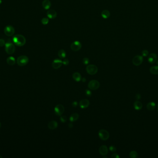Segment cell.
<instances>
[{
  "instance_id": "obj_18",
  "label": "cell",
  "mask_w": 158,
  "mask_h": 158,
  "mask_svg": "<svg viewBox=\"0 0 158 158\" xmlns=\"http://www.w3.org/2000/svg\"><path fill=\"white\" fill-rule=\"evenodd\" d=\"M134 107L135 110H140L143 107L142 103L139 101H135L134 103Z\"/></svg>"
},
{
  "instance_id": "obj_12",
  "label": "cell",
  "mask_w": 158,
  "mask_h": 158,
  "mask_svg": "<svg viewBox=\"0 0 158 158\" xmlns=\"http://www.w3.org/2000/svg\"><path fill=\"white\" fill-rule=\"evenodd\" d=\"M157 59V55L154 53H151L149 57H148V61L149 63L151 64H153L154 63H155Z\"/></svg>"
},
{
  "instance_id": "obj_10",
  "label": "cell",
  "mask_w": 158,
  "mask_h": 158,
  "mask_svg": "<svg viewBox=\"0 0 158 158\" xmlns=\"http://www.w3.org/2000/svg\"><path fill=\"white\" fill-rule=\"evenodd\" d=\"M143 61V56L137 55L134 57L132 60L133 64L135 66H139L140 65Z\"/></svg>"
},
{
  "instance_id": "obj_38",
  "label": "cell",
  "mask_w": 158,
  "mask_h": 158,
  "mask_svg": "<svg viewBox=\"0 0 158 158\" xmlns=\"http://www.w3.org/2000/svg\"><path fill=\"white\" fill-rule=\"evenodd\" d=\"M68 127L70 128H72L73 127V124L72 123H69L68 124Z\"/></svg>"
},
{
  "instance_id": "obj_30",
  "label": "cell",
  "mask_w": 158,
  "mask_h": 158,
  "mask_svg": "<svg viewBox=\"0 0 158 158\" xmlns=\"http://www.w3.org/2000/svg\"><path fill=\"white\" fill-rule=\"evenodd\" d=\"M5 41L3 39L0 38V47H3L4 46H5Z\"/></svg>"
},
{
  "instance_id": "obj_3",
  "label": "cell",
  "mask_w": 158,
  "mask_h": 158,
  "mask_svg": "<svg viewBox=\"0 0 158 158\" xmlns=\"http://www.w3.org/2000/svg\"><path fill=\"white\" fill-rule=\"evenodd\" d=\"M5 51L9 55L13 54L15 50V47L14 45L10 42H8L5 44Z\"/></svg>"
},
{
  "instance_id": "obj_32",
  "label": "cell",
  "mask_w": 158,
  "mask_h": 158,
  "mask_svg": "<svg viewBox=\"0 0 158 158\" xmlns=\"http://www.w3.org/2000/svg\"><path fill=\"white\" fill-rule=\"evenodd\" d=\"M67 120V118L66 116H62L60 117V120L62 122H65Z\"/></svg>"
},
{
  "instance_id": "obj_9",
  "label": "cell",
  "mask_w": 158,
  "mask_h": 158,
  "mask_svg": "<svg viewBox=\"0 0 158 158\" xmlns=\"http://www.w3.org/2000/svg\"><path fill=\"white\" fill-rule=\"evenodd\" d=\"M54 111L56 115L58 116L62 115L64 112V107L62 104H58L55 107Z\"/></svg>"
},
{
  "instance_id": "obj_36",
  "label": "cell",
  "mask_w": 158,
  "mask_h": 158,
  "mask_svg": "<svg viewBox=\"0 0 158 158\" xmlns=\"http://www.w3.org/2000/svg\"><path fill=\"white\" fill-rule=\"evenodd\" d=\"M135 98H136V99H137L138 100H140L141 98V95H140V94H136V96H135Z\"/></svg>"
},
{
  "instance_id": "obj_40",
  "label": "cell",
  "mask_w": 158,
  "mask_h": 158,
  "mask_svg": "<svg viewBox=\"0 0 158 158\" xmlns=\"http://www.w3.org/2000/svg\"><path fill=\"white\" fill-rule=\"evenodd\" d=\"M1 127V123H0V129Z\"/></svg>"
},
{
  "instance_id": "obj_26",
  "label": "cell",
  "mask_w": 158,
  "mask_h": 158,
  "mask_svg": "<svg viewBox=\"0 0 158 158\" xmlns=\"http://www.w3.org/2000/svg\"><path fill=\"white\" fill-rule=\"evenodd\" d=\"M130 156L131 158H136L138 157V154L135 151H132L130 153Z\"/></svg>"
},
{
  "instance_id": "obj_1",
  "label": "cell",
  "mask_w": 158,
  "mask_h": 158,
  "mask_svg": "<svg viewBox=\"0 0 158 158\" xmlns=\"http://www.w3.org/2000/svg\"><path fill=\"white\" fill-rule=\"evenodd\" d=\"M13 41L14 44L18 47L24 46L26 43V38L21 34H17L14 35L13 38Z\"/></svg>"
},
{
  "instance_id": "obj_4",
  "label": "cell",
  "mask_w": 158,
  "mask_h": 158,
  "mask_svg": "<svg viewBox=\"0 0 158 158\" xmlns=\"http://www.w3.org/2000/svg\"><path fill=\"white\" fill-rule=\"evenodd\" d=\"M86 71L89 74L93 75L96 74L98 71V68L97 66L94 65H89L86 67Z\"/></svg>"
},
{
  "instance_id": "obj_24",
  "label": "cell",
  "mask_w": 158,
  "mask_h": 158,
  "mask_svg": "<svg viewBox=\"0 0 158 158\" xmlns=\"http://www.w3.org/2000/svg\"><path fill=\"white\" fill-rule=\"evenodd\" d=\"M58 55L59 57L62 59L66 57V53L63 49H61L58 51Z\"/></svg>"
},
{
  "instance_id": "obj_21",
  "label": "cell",
  "mask_w": 158,
  "mask_h": 158,
  "mask_svg": "<svg viewBox=\"0 0 158 158\" xmlns=\"http://www.w3.org/2000/svg\"><path fill=\"white\" fill-rule=\"evenodd\" d=\"M16 61L14 57L11 56L7 59V63L9 65H14L15 64Z\"/></svg>"
},
{
  "instance_id": "obj_19",
  "label": "cell",
  "mask_w": 158,
  "mask_h": 158,
  "mask_svg": "<svg viewBox=\"0 0 158 158\" xmlns=\"http://www.w3.org/2000/svg\"><path fill=\"white\" fill-rule=\"evenodd\" d=\"M101 15L103 19H107L110 17L111 15V13L109 10H104L102 12Z\"/></svg>"
},
{
  "instance_id": "obj_20",
  "label": "cell",
  "mask_w": 158,
  "mask_h": 158,
  "mask_svg": "<svg viewBox=\"0 0 158 158\" xmlns=\"http://www.w3.org/2000/svg\"><path fill=\"white\" fill-rule=\"evenodd\" d=\"M72 76H73V78L74 79V80L76 82H80L81 80V74L78 72H76L74 73Z\"/></svg>"
},
{
  "instance_id": "obj_33",
  "label": "cell",
  "mask_w": 158,
  "mask_h": 158,
  "mask_svg": "<svg viewBox=\"0 0 158 158\" xmlns=\"http://www.w3.org/2000/svg\"><path fill=\"white\" fill-rule=\"evenodd\" d=\"M109 149H110V150L111 152H113L116 151V150H117L116 148L114 146H110V148H109Z\"/></svg>"
},
{
  "instance_id": "obj_35",
  "label": "cell",
  "mask_w": 158,
  "mask_h": 158,
  "mask_svg": "<svg viewBox=\"0 0 158 158\" xmlns=\"http://www.w3.org/2000/svg\"><path fill=\"white\" fill-rule=\"evenodd\" d=\"M112 158H119L120 157L118 155V154H117V153H114L112 155Z\"/></svg>"
},
{
  "instance_id": "obj_17",
  "label": "cell",
  "mask_w": 158,
  "mask_h": 158,
  "mask_svg": "<svg viewBox=\"0 0 158 158\" xmlns=\"http://www.w3.org/2000/svg\"><path fill=\"white\" fill-rule=\"evenodd\" d=\"M48 127L50 129H55L58 127V123L55 121H51L49 123Z\"/></svg>"
},
{
  "instance_id": "obj_16",
  "label": "cell",
  "mask_w": 158,
  "mask_h": 158,
  "mask_svg": "<svg viewBox=\"0 0 158 158\" xmlns=\"http://www.w3.org/2000/svg\"><path fill=\"white\" fill-rule=\"evenodd\" d=\"M51 6V2L49 0H44L42 2V7L45 10H49Z\"/></svg>"
},
{
  "instance_id": "obj_34",
  "label": "cell",
  "mask_w": 158,
  "mask_h": 158,
  "mask_svg": "<svg viewBox=\"0 0 158 158\" xmlns=\"http://www.w3.org/2000/svg\"><path fill=\"white\" fill-rule=\"evenodd\" d=\"M69 60L68 59H65L63 61V64L64 65H68L69 64Z\"/></svg>"
},
{
  "instance_id": "obj_11",
  "label": "cell",
  "mask_w": 158,
  "mask_h": 158,
  "mask_svg": "<svg viewBox=\"0 0 158 158\" xmlns=\"http://www.w3.org/2000/svg\"><path fill=\"white\" fill-rule=\"evenodd\" d=\"M63 61L60 59H55L52 63V66L55 69L60 68L63 65Z\"/></svg>"
},
{
  "instance_id": "obj_29",
  "label": "cell",
  "mask_w": 158,
  "mask_h": 158,
  "mask_svg": "<svg viewBox=\"0 0 158 158\" xmlns=\"http://www.w3.org/2000/svg\"><path fill=\"white\" fill-rule=\"evenodd\" d=\"M149 51L147 50H144L142 52V55L143 57H147L149 55Z\"/></svg>"
},
{
  "instance_id": "obj_27",
  "label": "cell",
  "mask_w": 158,
  "mask_h": 158,
  "mask_svg": "<svg viewBox=\"0 0 158 158\" xmlns=\"http://www.w3.org/2000/svg\"><path fill=\"white\" fill-rule=\"evenodd\" d=\"M49 19L48 18H43L41 20L42 23L44 25H47L49 23Z\"/></svg>"
},
{
  "instance_id": "obj_37",
  "label": "cell",
  "mask_w": 158,
  "mask_h": 158,
  "mask_svg": "<svg viewBox=\"0 0 158 158\" xmlns=\"http://www.w3.org/2000/svg\"><path fill=\"white\" fill-rule=\"evenodd\" d=\"M72 105L74 107H76L78 105V102H77L76 101H74V102H72Z\"/></svg>"
},
{
  "instance_id": "obj_8",
  "label": "cell",
  "mask_w": 158,
  "mask_h": 158,
  "mask_svg": "<svg viewBox=\"0 0 158 158\" xmlns=\"http://www.w3.org/2000/svg\"><path fill=\"white\" fill-rule=\"evenodd\" d=\"M82 47V45L81 43L78 40H76L74 41V42H73L70 46V48L71 49L74 51V52H77L79 51Z\"/></svg>"
},
{
  "instance_id": "obj_14",
  "label": "cell",
  "mask_w": 158,
  "mask_h": 158,
  "mask_svg": "<svg viewBox=\"0 0 158 158\" xmlns=\"http://www.w3.org/2000/svg\"><path fill=\"white\" fill-rule=\"evenodd\" d=\"M90 104V102L86 99H84L81 100L79 103L80 107L81 109H86L87 108Z\"/></svg>"
},
{
  "instance_id": "obj_28",
  "label": "cell",
  "mask_w": 158,
  "mask_h": 158,
  "mask_svg": "<svg viewBox=\"0 0 158 158\" xmlns=\"http://www.w3.org/2000/svg\"><path fill=\"white\" fill-rule=\"evenodd\" d=\"M89 59L87 57H84L82 60V63L85 65H87L89 63Z\"/></svg>"
},
{
  "instance_id": "obj_22",
  "label": "cell",
  "mask_w": 158,
  "mask_h": 158,
  "mask_svg": "<svg viewBox=\"0 0 158 158\" xmlns=\"http://www.w3.org/2000/svg\"><path fill=\"white\" fill-rule=\"evenodd\" d=\"M156 107V104L153 102H151L148 103L147 105V108L149 110H153Z\"/></svg>"
},
{
  "instance_id": "obj_41",
  "label": "cell",
  "mask_w": 158,
  "mask_h": 158,
  "mask_svg": "<svg viewBox=\"0 0 158 158\" xmlns=\"http://www.w3.org/2000/svg\"><path fill=\"white\" fill-rule=\"evenodd\" d=\"M2 3V0H0V4H1V3Z\"/></svg>"
},
{
  "instance_id": "obj_39",
  "label": "cell",
  "mask_w": 158,
  "mask_h": 158,
  "mask_svg": "<svg viewBox=\"0 0 158 158\" xmlns=\"http://www.w3.org/2000/svg\"><path fill=\"white\" fill-rule=\"evenodd\" d=\"M81 80H82V81L83 82H85L86 81V79L85 77H83V78H81Z\"/></svg>"
},
{
  "instance_id": "obj_2",
  "label": "cell",
  "mask_w": 158,
  "mask_h": 158,
  "mask_svg": "<svg viewBox=\"0 0 158 158\" xmlns=\"http://www.w3.org/2000/svg\"><path fill=\"white\" fill-rule=\"evenodd\" d=\"M17 63L20 66H23L27 65L29 62L28 57L25 55H22L19 57L17 59Z\"/></svg>"
},
{
  "instance_id": "obj_23",
  "label": "cell",
  "mask_w": 158,
  "mask_h": 158,
  "mask_svg": "<svg viewBox=\"0 0 158 158\" xmlns=\"http://www.w3.org/2000/svg\"><path fill=\"white\" fill-rule=\"evenodd\" d=\"M150 72L152 74H158V65L151 67L150 68Z\"/></svg>"
},
{
  "instance_id": "obj_7",
  "label": "cell",
  "mask_w": 158,
  "mask_h": 158,
  "mask_svg": "<svg viewBox=\"0 0 158 158\" xmlns=\"http://www.w3.org/2000/svg\"><path fill=\"white\" fill-rule=\"evenodd\" d=\"M4 31L5 34L7 36L10 37L14 34L15 33V29L13 26L9 25L5 27V28H4Z\"/></svg>"
},
{
  "instance_id": "obj_15",
  "label": "cell",
  "mask_w": 158,
  "mask_h": 158,
  "mask_svg": "<svg viewBox=\"0 0 158 158\" xmlns=\"http://www.w3.org/2000/svg\"><path fill=\"white\" fill-rule=\"evenodd\" d=\"M99 152L101 155H106L108 152V149L105 145H103L101 146L99 149Z\"/></svg>"
},
{
  "instance_id": "obj_31",
  "label": "cell",
  "mask_w": 158,
  "mask_h": 158,
  "mask_svg": "<svg viewBox=\"0 0 158 158\" xmlns=\"http://www.w3.org/2000/svg\"><path fill=\"white\" fill-rule=\"evenodd\" d=\"M85 94H86V96H90L92 95V92L90 90H86L85 91Z\"/></svg>"
},
{
  "instance_id": "obj_25",
  "label": "cell",
  "mask_w": 158,
  "mask_h": 158,
  "mask_svg": "<svg viewBox=\"0 0 158 158\" xmlns=\"http://www.w3.org/2000/svg\"><path fill=\"white\" fill-rule=\"evenodd\" d=\"M79 115L77 113H74L70 116L69 118V120L71 122H73L77 121L79 118Z\"/></svg>"
},
{
  "instance_id": "obj_44",
  "label": "cell",
  "mask_w": 158,
  "mask_h": 158,
  "mask_svg": "<svg viewBox=\"0 0 158 158\" xmlns=\"http://www.w3.org/2000/svg\"><path fill=\"white\" fill-rule=\"evenodd\" d=\"M157 111H158V106H157Z\"/></svg>"
},
{
  "instance_id": "obj_13",
  "label": "cell",
  "mask_w": 158,
  "mask_h": 158,
  "mask_svg": "<svg viewBox=\"0 0 158 158\" xmlns=\"http://www.w3.org/2000/svg\"><path fill=\"white\" fill-rule=\"evenodd\" d=\"M47 15L49 19H55L57 16V13L54 10H49L47 12Z\"/></svg>"
},
{
  "instance_id": "obj_5",
  "label": "cell",
  "mask_w": 158,
  "mask_h": 158,
  "mask_svg": "<svg viewBox=\"0 0 158 158\" xmlns=\"http://www.w3.org/2000/svg\"><path fill=\"white\" fill-rule=\"evenodd\" d=\"M100 86V83L96 80H92L88 84V88L92 90H96L99 89Z\"/></svg>"
},
{
  "instance_id": "obj_42",
  "label": "cell",
  "mask_w": 158,
  "mask_h": 158,
  "mask_svg": "<svg viewBox=\"0 0 158 158\" xmlns=\"http://www.w3.org/2000/svg\"><path fill=\"white\" fill-rule=\"evenodd\" d=\"M156 64H157V65H158V60L157 61H156Z\"/></svg>"
},
{
  "instance_id": "obj_6",
  "label": "cell",
  "mask_w": 158,
  "mask_h": 158,
  "mask_svg": "<svg viewBox=\"0 0 158 158\" xmlns=\"http://www.w3.org/2000/svg\"><path fill=\"white\" fill-rule=\"evenodd\" d=\"M99 136L100 139L103 140H106L110 137L109 132L107 130L101 129L99 132Z\"/></svg>"
},
{
  "instance_id": "obj_43",
  "label": "cell",
  "mask_w": 158,
  "mask_h": 158,
  "mask_svg": "<svg viewBox=\"0 0 158 158\" xmlns=\"http://www.w3.org/2000/svg\"><path fill=\"white\" fill-rule=\"evenodd\" d=\"M2 158V156H1L0 155V158Z\"/></svg>"
}]
</instances>
